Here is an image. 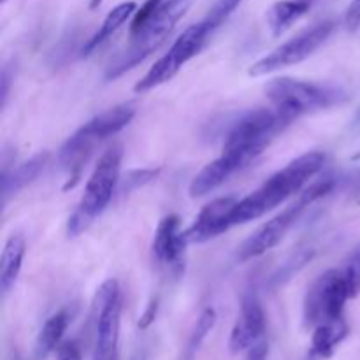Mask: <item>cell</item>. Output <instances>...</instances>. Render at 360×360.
Masks as SVG:
<instances>
[{
  "label": "cell",
  "instance_id": "cell-19",
  "mask_svg": "<svg viewBox=\"0 0 360 360\" xmlns=\"http://www.w3.org/2000/svg\"><path fill=\"white\" fill-rule=\"evenodd\" d=\"M136 11H137V6H136V2H132V0L118 4L115 9L109 11V14L105 16V20L102 21L101 28H98V30L95 32L90 39H88L86 44L83 46V51H81V55L83 56L91 55V53H94L98 46L104 44L109 37H112V35H115L116 32L122 28V25H125L127 21H129L130 18L136 14Z\"/></svg>",
  "mask_w": 360,
  "mask_h": 360
},
{
  "label": "cell",
  "instance_id": "cell-3",
  "mask_svg": "<svg viewBox=\"0 0 360 360\" xmlns=\"http://www.w3.org/2000/svg\"><path fill=\"white\" fill-rule=\"evenodd\" d=\"M123 148L120 144L109 148L102 153L84 186V193L77 204L76 211L70 214L67 224L69 238H77L90 229L95 218L104 213L105 207L112 200L116 188L120 185V169H122Z\"/></svg>",
  "mask_w": 360,
  "mask_h": 360
},
{
  "label": "cell",
  "instance_id": "cell-26",
  "mask_svg": "<svg viewBox=\"0 0 360 360\" xmlns=\"http://www.w3.org/2000/svg\"><path fill=\"white\" fill-rule=\"evenodd\" d=\"M345 274H347L348 285L352 288V294L354 297H357L360 294V245L352 252L350 259H348L347 266L343 267Z\"/></svg>",
  "mask_w": 360,
  "mask_h": 360
},
{
  "label": "cell",
  "instance_id": "cell-28",
  "mask_svg": "<svg viewBox=\"0 0 360 360\" xmlns=\"http://www.w3.org/2000/svg\"><path fill=\"white\" fill-rule=\"evenodd\" d=\"M158 308H160V301H158V297H153L150 302H148L146 309H144L139 322H137V327H139L141 330H146L148 327L155 322V319H157L158 315Z\"/></svg>",
  "mask_w": 360,
  "mask_h": 360
},
{
  "label": "cell",
  "instance_id": "cell-7",
  "mask_svg": "<svg viewBox=\"0 0 360 360\" xmlns=\"http://www.w3.org/2000/svg\"><path fill=\"white\" fill-rule=\"evenodd\" d=\"M354 299L343 269H330L316 278L304 297V323L315 329L323 322L343 319L345 304Z\"/></svg>",
  "mask_w": 360,
  "mask_h": 360
},
{
  "label": "cell",
  "instance_id": "cell-6",
  "mask_svg": "<svg viewBox=\"0 0 360 360\" xmlns=\"http://www.w3.org/2000/svg\"><path fill=\"white\" fill-rule=\"evenodd\" d=\"M211 34H213V30L207 27V23L204 20L200 23L190 25L176 39L174 44L169 48V51L155 62V65L141 77V81H137L136 86H134V91L136 94H144V91H150L153 88L171 81L186 62H190L193 56L199 55L200 49L204 48V44H206L207 37Z\"/></svg>",
  "mask_w": 360,
  "mask_h": 360
},
{
  "label": "cell",
  "instance_id": "cell-12",
  "mask_svg": "<svg viewBox=\"0 0 360 360\" xmlns=\"http://www.w3.org/2000/svg\"><path fill=\"white\" fill-rule=\"evenodd\" d=\"M262 338H266V313L255 290H248L241 299V313L231 333L229 348L234 355L241 354Z\"/></svg>",
  "mask_w": 360,
  "mask_h": 360
},
{
  "label": "cell",
  "instance_id": "cell-34",
  "mask_svg": "<svg viewBox=\"0 0 360 360\" xmlns=\"http://www.w3.org/2000/svg\"><path fill=\"white\" fill-rule=\"evenodd\" d=\"M0 2H2V4H4V2H7V0H0Z\"/></svg>",
  "mask_w": 360,
  "mask_h": 360
},
{
  "label": "cell",
  "instance_id": "cell-5",
  "mask_svg": "<svg viewBox=\"0 0 360 360\" xmlns=\"http://www.w3.org/2000/svg\"><path fill=\"white\" fill-rule=\"evenodd\" d=\"M264 90L274 108L290 112L295 118L306 112L334 108L348 101V94L341 88L294 77H276L269 81Z\"/></svg>",
  "mask_w": 360,
  "mask_h": 360
},
{
  "label": "cell",
  "instance_id": "cell-2",
  "mask_svg": "<svg viewBox=\"0 0 360 360\" xmlns=\"http://www.w3.org/2000/svg\"><path fill=\"white\" fill-rule=\"evenodd\" d=\"M295 118L278 108H259L245 112L225 136L221 153L234 157L243 167L264 153Z\"/></svg>",
  "mask_w": 360,
  "mask_h": 360
},
{
  "label": "cell",
  "instance_id": "cell-29",
  "mask_svg": "<svg viewBox=\"0 0 360 360\" xmlns=\"http://www.w3.org/2000/svg\"><path fill=\"white\" fill-rule=\"evenodd\" d=\"M345 25L348 30H357L360 27V0H352L345 13Z\"/></svg>",
  "mask_w": 360,
  "mask_h": 360
},
{
  "label": "cell",
  "instance_id": "cell-18",
  "mask_svg": "<svg viewBox=\"0 0 360 360\" xmlns=\"http://www.w3.org/2000/svg\"><path fill=\"white\" fill-rule=\"evenodd\" d=\"M134 116H136V109H134L132 105H115V108L108 109V111L101 112V115L88 120L83 127L90 134H94V136L102 143V141H105L108 137H112L118 132H122V130L132 122Z\"/></svg>",
  "mask_w": 360,
  "mask_h": 360
},
{
  "label": "cell",
  "instance_id": "cell-21",
  "mask_svg": "<svg viewBox=\"0 0 360 360\" xmlns=\"http://www.w3.org/2000/svg\"><path fill=\"white\" fill-rule=\"evenodd\" d=\"M69 322L70 316L67 309H62V311L55 313V315L46 320L41 333H39L37 341H35V357L46 359L53 350H56L67 327H69Z\"/></svg>",
  "mask_w": 360,
  "mask_h": 360
},
{
  "label": "cell",
  "instance_id": "cell-4",
  "mask_svg": "<svg viewBox=\"0 0 360 360\" xmlns=\"http://www.w3.org/2000/svg\"><path fill=\"white\" fill-rule=\"evenodd\" d=\"M190 6H192V0H164L146 27L139 34L130 37V44L127 46L125 51L120 53L115 62L109 65L105 79H116L127 70L136 67L137 63L146 60L151 53L157 51L174 30L176 23L185 16Z\"/></svg>",
  "mask_w": 360,
  "mask_h": 360
},
{
  "label": "cell",
  "instance_id": "cell-8",
  "mask_svg": "<svg viewBox=\"0 0 360 360\" xmlns=\"http://www.w3.org/2000/svg\"><path fill=\"white\" fill-rule=\"evenodd\" d=\"M122 290L116 280L101 285L94 299L95 350L94 360H118L120 323H122Z\"/></svg>",
  "mask_w": 360,
  "mask_h": 360
},
{
  "label": "cell",
  "instance_id": "cell-9",
  "mask_svg": "<svg viewBox=\"0 0 360 360\" xmlns=\"http://www.w3.org/2000/svg\"><path fill=\"white\" fill-rule=\"evenodd\" d=\"M333 30L334 21H322V23L308 28V30L295 35L290 41L278 46L276 49H273L266 56L257 60L255 63H252V67L248 69V74L252 77L266 76V74L274 72V70H280L285 69V67L297 65V63L304 62L306 58H309L329 39Z\"/></svg>",
  "mask_w": 360,
  "mask_h": 360
},
{
  "label": "cell",
  "instance_id": "cell-17",
  "mask_svg": "<svg viewBox=\"0 0 360 360\" xmlns=\"http://www.w3.org/2000/svg\"><path fill=\"white\" fill-rule=\"evenodd\" d=\"M25 252H27V243L21 234H13L6 241L0 257V290L4 295L9 294L11 288L16 285L23 267Z\"/></svg>",
  "mask_w": 360,
  "mask_h": 360
},
{
  "label": "cell",
  "instance_id": "cell-25",
  "mask_svg": "<svg viewBox=\"0 0 360 360\" xmlns=\"http://www.w3.org/2000/svg\"><path fill=\"white\" fill-rule=\"evenodd\" d=\"M164 0H146V2L141 6V9L136 11V14L132 16V21H130V37L136 34H139L144 27L148 25V21L153 18V14L157 13L158 7L162 6Z\"/></svg>",
  "mask_w": 360,
  "mask_h": 360
},
{
  "label": "cell",
  "instance_id": "cell-22",
  "mask_svg": "<svg viewBox=\"0 0 360 360\" xmlns=\"http://www.w3.org/2000/svg\"><path fill=\"white\" fill-rule=\"evenodd\" d=\"M217 326V311L213 308H206L200 316L197 319L195 326H193L192 334H190L188 341H186L185 348H183L181 359L179 360H193L195 355L199 354L200 347H202L204 340L207 338V334L213 330V327Z\"/></svg>",
  "mask_w": 360,
  "mask_h": 360
},
{
  "label": "cell",
  "instance_id": "cell-20",
  "mask_svg": "<svg viewBox=\"0 0 360 360\" xmlns=\"http://www.w3.org/2000/svg\"><path fill=\"white\" fill-rule=\"evenodd\" d=\"M313 6V0H281L271 6L267 11V25L273 35H281L292 27L297 20H301Z\"/></svg>",
  "mask_w": 360,
  "mask_h": 360
},
{
  "label": "cell",
  "instance_id": "cell-33",
  "mask_svg": "<svg viewBox=\"0 0 360 360\" xmlns=\"http://www.w3.org/2000/svg\"><path fill=\"white\" fill-rule=\"evenodd\" d=\"M102 2H104V0H90V9H97Z\"/></svg>",
  "mask_w": 360,
  "mask_h": 360
},
{
  "label": "cell",
  "instance_id": "cell-27",
  "mask_svg": "<svg viewBox=\"0 0 360 360\" xmlns=\"http://www.w3.org/2000/svg\"><path fill=\"white\" fill-rule=\"evenodd\" d=\"M338 188L350 197H360V167L338 178Z\"/></svg>",
  "mask_w": 360,
  "mask_h": 360
},
{
  "label": "cell",
  "instance_id": "cell-11",
  "mask_svg": "<svg viewBox=\"0 0 360 360\" xmlns=\"http://www.w3.org/2000/svg\"><path fill=\"white\" fill-rule=\"evenodd\" d=\"M185 232L179 231L178 214H167L162 218L155 231L153 243H151V255L157 266L165 267L174 276H181L185 271V252L188 246Z\"/></svg>",
  "mask_w": 360,
  "mask_h": 360
},
{
  "label": "cell",
  "instance_id": "cell-23",
  "mask_svg": "<svg viewBox=\"0 0 360 360\" xmlns=\"http://www.w3.org/2000/svg\"><path fill=\"white\" fill-rule=\"evenodd\" d=\"M241 2L243 0H214V4L211 6L210 13L204 18V21H206L207 27L214 32L224 21H227V18L238 9V6Z\"/></svg>",
  "mask_w": 360,
  "mask_h": 360
},
{
  "label": "cell",
  "instance_id": "cell-13",
  "mask_svg": "<svg viewBox=\"0 0 360 360\" xmlns=\"http://www.w3.org/2000/svg\"><path fill=\"white\" fill-rule=\"evenodd\" d=\"M236 204V197H220L206 204L188 231H185L188 243H206L227 232L232 227V211Z\"/></svg>",
  "mask_w": 360,
  "mask_h": 360
},
{
  "label": "cell",
  "instance_id": "cell-30",
  "mask_svg": "<svg viewBox=\"0 0 360 360\" xmlns=\"http://www.w3.org/2000/svg\"><path fill=\"white\" fill-rule=\"evenodd\" d=\"M267 355H269V343H267L266 338H262L248 348L246 360H267Z\"/></svg>",
  "mask_w": 360,
  "mask_h": 360
},
{
  "label": "cell",
  "instance_id": "cell-31",
  "mask_svg": "<svg viewBox=\"0 0 360 360\" xmlns=\"http://www.w3.org/2000/svg\"><path fill=\"white\" fill-rule=\"evenodd\" d=\"M11 81H13V72H11V67L6 65L2 69V76H0V97H2V108H6L7 104Z\"/></svg>",
  "mask_w": 360,
  "mask_h": 360
},
{
  "label": "cell",
  "instance_id": "cell-1",
  "mask_svg": "<svg viewBox=\"0 0 360 360\" xmlns=\"http://www.w3.org/2000/svg\"><path fill=\"white\" fill-rule=\"evenodd\" d=\"M323 164H326V155L322 151H308L294 158L281 171L274 172L267 181H264L260 188L245 199L238 200L232 211V227L259 220L295 193H301L322 171Z\"/></svg>",
  "mask_w": 360,
  "mask_h": 360
},
{
  "label": "cell",
  "instance_id": "cell-32",
  "mask_svg": "<svg viewBox=\"0 0 360 360\" xmlns=\"http://www.w3.org/2000/svg\"><path fill=\"white\" fill-rule=\"evenodd\" d=\"M58 360H83V357L76 343H67L58 350Z\"/></svg>",
  "mask_w": 360,
  "mask_h": 360
},
{
  "label": "cell",
  "instance_id": "cell-15",
  "mask_svg": "<svg viewBox=\"0 0 360 360\" xmlns=\"http://www.w3.org/2000/svg\"><path fill=\"white\" fill-rule=\"evenodd\" d=\"M48 151H41V153L34 155L30 160L18 165L16 169L13 167L11 171L2 172V202L6 204L9 200V197L16 195L20 190H23L25 186L34 183L41 176V172L44 171L46 164H48Z\"/></svg>",
  "mask_w": 360,
  "mask_h": 360
},
{
  "label": "cell",
  "instance_id": "cell-14",
  "mask_svg": "<svg viewBox=\"0 0 360 360\" xmlns=\"http://www.w3.org/2000/svg\"><path fill=\"white\" fill-rule=\"evenodd\" d=\"M243 165L231 155L221 153L217 160L210 162L206 167L200 169L199 174L190 183V197H204L214 192L218 186L224 185L232 174L241 171Z\"/></svg>",
  "mask_w": 360,
  "mask_h": 360
},
{
  "label": "cell",
  "instance_id": "cell-16",
  "mask_svg": "<svg viewBox=\"0 0 360 360\" xmlns=\"http://www.w3.org/2000/svg\"><path fill=\"white\" fill-rule=\"evenodd\" d=\"M350 329L345 319L333 320V322H323L315 327L311 338V350L309 357L313 360H326L334 355V350L340 347L348 336Z\"/></svg>",
  "mask_w": 360,
  "mask_h": 360
},
{
  "label": "cell",
  "instance_id": "cell-10",
  "mask_svg": "<svg viewBox=\"0 0 360 360\" xmlns=\"http://www.w3.org/2000/svg\"><path fill=\"white\" fill-rule=\"evenodd\" d=\"M306 207H309V204L299 195V199L294 204L287 207V210L281 211L280 214H276L274 218H271L269 221H266L264 225H260L248 239L241 245L238 252V259L241 262H248V260L257 259V257L264 255L269 250H273L274 246L280 245L283 241V238L287 236V232L290 231L295 225V221L301 218V214L304 213Z\"/></svg>",
  "mask_w": 360,
  "mask_h": 360
},
{
  "label": "cell",
  "instance_id": "cell-24",
  "mask_svg": "<svg viewBox=\"0 0 360 360\" xmlns=\"http://www.w3.org/2000/svg\"><path fill=\"white\" fill-rule=\"evenodd\" d=\"M158 172H160V169H136V171L127 172L125 178L120 179V183H122L120 190L122 192H130V190L148 185V183L157 178Z\"/></svg>",
  "mask_w": 360,
  "mask_h": 360
}]
</instances>
